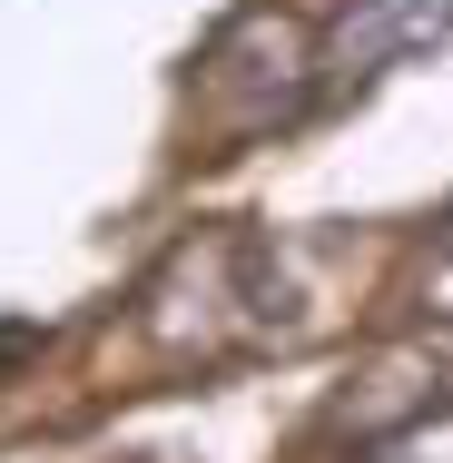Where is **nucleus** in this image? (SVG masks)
<instances>
[{"label": "nucleus", "mask_w": 453, "mask_h": 463, "mask_svg": "<svg viewBox=\"0 0 453 463\" xmlns=\"http://www.w3.org/2000/svg\"><path fill=\"white\" fill-rule=\"evenodd\" d=\"M424 296H444V316H453V217H444V247H434V277H424Z\"/></svg>", "instance_id": "obj_3"}, {"label": "nucleus", "mask_w": 453, "mask_h": 463, "mask_svg": "<svg viewBox=\"0 0 453 463\" xmlns=\"http://www.w3.org/2000/svg\"><path fill=\"white\" fill-rule=\"evenodd\" d=\"M424 40H453V0H355L316 60V99H345L355 80H374L394 50H424Z\"/></svg>", "instance_id": "obj_1"}, {"label": "nucleus", "mask_w": 453, "mask_h": 463, "mask_svg": "<svg viewBox=\"0 0 453 463\" xmlns=\"http://www.w3.org/2000/svg\"><path fill=\"white\" fill-rule=\"evenodd\" d=\"M364 463H453V414H424V424H404L394 444H374Z\"/></svg>", "instance_id": "obj_2"}]
</instances>
